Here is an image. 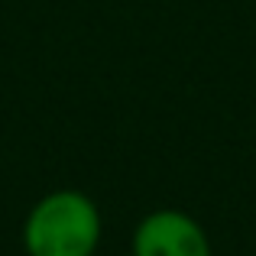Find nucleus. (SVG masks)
I'll return each mask as SVG.
<instances>
[{"mask_svg": "<svg viewBox=\"0 0 256 256\" xmlns=\"http://www.w3.org/2000/svg\"><path fill=\"white\" fill-rule=\"evenodd\" d=\"M26 256H94L104 240L100 204L82 188L46 192L23 218Z\"/></svg>", "mask_w": 256, "mask_h": 256, "instance_id": "f257e3e1", "label": "nucleus"}, {"mask_svg": "<svg viewBox=\"0 0 256 256\" xmlns=\"http://www.w3.org/2000/svg\"><path fill=\"white\" fill-rule=\"evenodd\" d=\"M130 256H214L211 237L182 208H156L133 227Z\"/></svg>", "mask_w": 256, "mask_h": 256, "instance_id": "f03ea898", "label": "nucleus"}]
</instances>
